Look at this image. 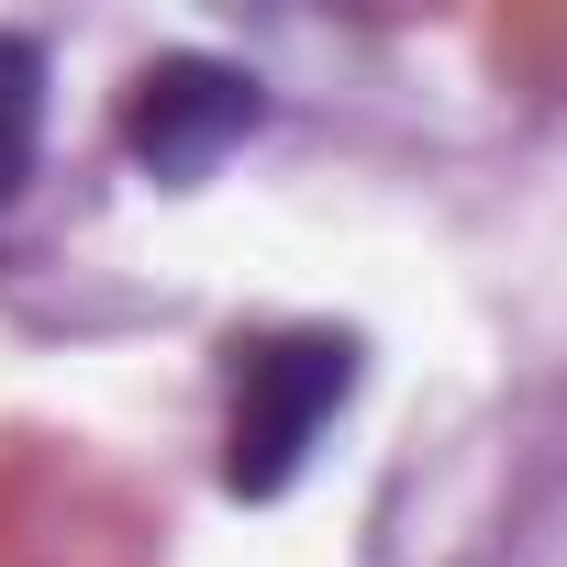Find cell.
Segmentation results:
<instances>
[{"instance_id": "obj_1", "label": "cell", "mask_w": 567, "mask_h": 567, "mask_svg": "<svg viewBox=\"0 0 567 567\" xmlns=\"http://www.w3.org/2000/svg\"><path fill=\"white\" fill-rule=\"evenodd\" d=\"M357 390V346L346 334H267V346H234V423H223V478L245 501L290 489L301 456L323 445V423L346 412Z\"/></svg>"}, {"instance_id": "obj_2", "label": "cell", "mask_w": 567, "mask_h": 567, "mask_svg": "<svg viewBox=\"0 0 567 567\" xmlns=\"http://www.w3.org/2000/svg\"><path fill=\"white\" fill-rule=\"evenodd\" d=\"M256 123H267L256 79H245V68H212V56H167V68H145V79H134V112H123L145 178H167V189L212 178Z\"/></svg>"}, {"instance_id": "obj_3", "label": "cell", "mask_w": 567, "mask_h": 567, "mask_svg": "<svg viewBox=\"0 0 567 567\" xmlns=\"http://www.w3.org/2000/svg\"><path fill=\"white\" fill-rule=\"evenodd\" d=\"M34 145H45V56L23 34H0V200H23Z\"/></svg>"}]
</instances>
